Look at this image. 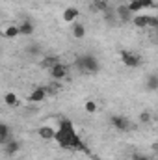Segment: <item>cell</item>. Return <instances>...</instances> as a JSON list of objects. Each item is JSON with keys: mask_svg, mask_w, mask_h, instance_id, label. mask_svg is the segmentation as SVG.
<instances>
[{"mask_svg": "<svg viewBox=\"0 0 158 160\" xmlns=\"http://www.w3.org/2000/svg\"><path fill=\"white\" fill-rule=\"evenodd\" d=\"M17 28H19V36H32V34H34V30H36L34 22H32V21H28V19H24Z\"/></svg>", "mask_w": 158, "mask_h": 160, "instance_id": "8", "label": "cell"}, {"mask_svg": "<svg viewBox=\"0 0 158 160\" xmlns=\"http://www.w3.org/2000/svg\"><path fill=\"white\" fill-rule=\"evenodd\" d=\"M2 36H4L6 39H17V38H19V28H17L15 24H9V26H6V28L2 30Z\"/></svg>", "mask_w": 158, "mask_h": 160, "instance_id": "14", "label": "cell"}, {"mask_svg": "<svg viewBox=\"0 0 158 160\" xmlns=\"http://www.w3.org/2000/svg\"><path fill=\"white\" fill-rule=\"evenodd\" d=\"M73 38L75 39H84L86 38V26L82 22H73Z\"/></svg>", "mask_w": 158, "mask_h": 160, "instance_id": "15", "label": "cell"}, {"mask_svg": "<svg viewBox=\"0 0 158 160\" xmlns=\"http://www.w3.org/2000/svg\"><path fill=\"white\" fill-rule=\"evenodd\" d=\"M106 8H108V2H106V0H93V2H91V11L102 13Z\"/></svg>", "mask_w": 158, "mask_h": 160, "instance_id": "20", "label": "cell"}, {"mask_svg": "<svg viewBox=\"0 0 158 160\" xmlns=\"http://www.w3.org/2000/svg\"><path fill=\"white\" fill-rule=\"evenodd\" d=\"M134 26H138V28H147V22H149V15H136V17H132V21H130Z\"/></svg>", "mask_w": 158, "mask_h": 160, "instance_id": "16", "label": "cell"}, {"mask_svg": "<svg viewBox=\"0 0 158 160\" xmlns=\"http://www.w3.org/2000/svg\"><path fill=\"white\" fill-rule=\"evenodd\" d=\"M43 88H45L47 97H54V95L60 91V86H58V84H54V82H52V84H48V86H43Z\"/></svg>", "mask_w": 158, "mask_h": 160, "instance_id": "21", "label": "cell"}, {"mask_svg": "<svg viewBox=\"0 0 158 160\" xmlns=\"http://www.w3.org/2000/svg\"><path fill=\"white\" fill-rule=\"evenodd\" d=\"M41 52H43V50H41V45H37V43L26 47V54H28V56H41Z\"/></svg>", "mask_w": 158, "mask_h": 160, "instance_id": "23", "label": "cell"}, {"mask_svg": "<svg viewBox=\"0 0 158 160\" xmlns=\"http://www.w3.org/2000/svg\"><path fill=\"white\" fill-rule=\"evenodd\" d=\"M75 65L78 67V71L82 73H89V75H95L101 71V62L93 56V54H82L75 60Z\"/></svg>", "mask_w": 158, "mask_h": 160, "instance_id": "2", "label": "cell"}, {"mask_svg": "<svg viewBox=\"0 0 158 160\" xmlns=\"http://www.w3.org/2000/svg\"><path fill=\"white\" fill-rule=\"evenodd\" d=\"M132 160H153L151 157H147V155H140V153H134L132 155Z\"/></svg>", "mask_w": 158, "mask_h": 160, "instance_id": "27", "label": "cell"}, {"mask_svg": "<svg viewBox=\"0 0 158 160\" xmlns=\"http://www.w3.org/2000/svg\"><path fill=\"white\" fill-rule=\"evenodd\" d=\"M119 58H121V62H123L125 67L136 69V67L141 65V56L136 54V52H132V50H121L119 52Z\"/></svg>", "mask_w": 158, "mask_h": 160, "instance_id": "3", "label": "cell"}, {"mask_svg": "<svg viewBox=\"0 0 158 160\" xmlns=\"http://www.w3.org/2000/svg\"><path fill=\"white\" fill-rule=\"evenodd\" d=\"M130 2H136V0H128V4H130Z\"/></svg>", "mask_w": 158, "mask_h": 160, "instance_id": "28", "label": "cell"}, {"mask_svg": "<svg viewBox=\"0 0 158 160\" xmlns=\"http://www.w3.org/2000/svg\"><path fill=\"white\" fill-rule=\"evenodd\" d=\"M54 142L62 147V149H67V151H84V153H89L84 140L78 136L75 125L71 119H60L58 127L54 128Z\"/></svg>", "mask_w": 158, "mask_h": 160, "instance_id": "1", "label": "cell"}, {"mask_svg": "<svg viewBox=\"0 0 158 160\" xmlns=\"http://www.w3.org/2000/svg\"><path fill=\"white\" fill-rule=\"evenodd\" d=\"M84 110H86L87 114H95V112L99 110V104H97L95 101H91V99H89V101H86V102H84Z\"/></svg>", "mask_w": 158, "mask_h": 160, "instance_id": "22", "label": "cell"}, {"mask_svg": "<svg viewBox=\"0 0 158 160\" xmlns=\"http://www.w3.org/2000/svg\"><path fill=\"white\" fill-rule=\"evenodd\" d=\"M4 102H6L7 106H17V104H19V97H17V93L7 91V93L4 95Z\"/></svg>", "mask_w": 158, "mask_h": 160, "instance_id": "19", "label": "cell"}, {"mask_svg": "<svg viewBox=\"0 0 158 160\" xmlns=\"http://www.w3.org/2000/svg\"><path fill=\"white\" fill-rule=\"evenodd\" d=\"M147 26H151V28H158V19L155 15H149V22H147Z\"/></svg>", "mask_w": 158, "mask_h": 160, "instance_id": "26", "label": "cell"}, {"mask_svg": "<svg viewBox=\"0 0 158 160\" xmlns=\"http://www.w3.org/2000/svg\"><path fill=\"white\" fill-rule=\"evenodd\" d=\"M7 140H11V128L7 123L0 121V145H4Z\"/></svg>", "mask_w": 158, "mask_h": 160, "instance_id": "11", "label": "cell"}, {"mask_svg": "<svg viewBox=\"0 0 158 160\" xmlns=\"http://www.w3.org/2000/svg\"><path fill=\"white\" fill-rule=\"evenodd\" d=\"M102 19L106 21V24H110V26H112V24L117 21V17H116V9H114L112 6H108V8L102 11Z\"/></svg>", "mask_w": 158, "mask_h": 160, "instance_id": "13", "label": "cell"}, {"mask_svg": "<svg viewBox=\"0 0 158 160\" xmlns=\"http://www.w3.org/2000/svg\"><path fill=\"white\" fill-rule=\"evenodd\" d=\"M37 134H39L41 140H45V142H52V140H54V128H52V127H48V125L39 127Z\"/></svg>", "mask_w": 158, "mask_h": 160, "instance_id": "10", "label": "cell"}, {"mask_svg": "<svg viewBox=\"0 0 158 160\" xmlns=\"http://www.w3.org/2000/svg\"><path fill=\"white\" fill-rule=\"evenodd\" d=\"M145 88H147L149 91H156V89H158V75H156V73H151V75L147 77Z\"/></svg>", "mask_w": 158, "mask_h": 160, "instance_id": "17", "label": "cell"}, {"mask_svg": "<svg viewBox=\"0 0 158 160\" xmlns=\"http://www.w3.org/2000/svg\"><path fill=\"white\" fill-rule=\"evenodd\" d=\"M138 6L141 9H147V8H155V0H138Z\"/></svg>", "mask_w": 158, "mask_h": 160, "instance_id": "24", "label": "cell"}, {"mask_svg": "<svg viewBox=\"0 0 158 160\" xmlns=\"http://www.w3.org/2000/svg\"><path fill=\"white\" fill-rule=\"evenodd\" d=\"M21 151V142H17V140H7L6 143H4V153L7 155V157H13V155H17Z\"/></svg>", "mask_w": 158, "mask_h": 160, "instance_id": "7", "label": "cell"}, {"mask_svg": "<svg viewBox=\"0 0 158 160\" xmlns=\"http://www.w3.org/2000/svg\"><path fill=\"white\" fill-rule=\"evenodd\" d=\"M47 99V93H45V88H34L32 93L28 95V101L30 102H43Z\"/></svg>", "mask_w": 158, "mask_h": 160, "instance_id": "9", "label": "cell"}, {"mask_svg": "<svg viewBox=\"0 0 158 160\" xmlns=\"http://www.w3.org/2000/svg\"><path fill=\"white\" fill-rule=\"evenodd\" d=\"M116 17H117L121 22H130L134 15H132V11L126 8V4H121V6L116 8Z\"/></svg>", "mask_w": 158, "mask_h": 160, "instance_id": "6", "label": "cell"}, {"mask_svg": "<svg viewBox=\"0 0 158 160\" xmlns=\"http://www.w3.org/2000/svg\"><path fill=\"white\" fill-rule=\"evenodd\" d=\"M48 73H50V77H52L54 80H63L65 77H67L69 69H67V65H65V63L58 62L54 67H50V69H48Z\"/></svg>", "mask_w": 158, "mask_h": 160, "instance_id": "5", "label": "cell"}, {"mask_svg": "<svg viewBox=\"0 0 158 160\" xmlns=\"http://www.w3.org/2000/svg\"><path fill=\"white\" fill-rule=\"evenodd\" d=\"M63 21L65 22H75L77 19H78V9L77 8H67V9H63Z\"/></svg>", "mask_w": 158, "mask_h": 160, "instance_id": "12", "label": "cell"}, {"mask_svg": "<svg viewBox=\"0 0 158 160\" xmlns=\"http://www.w3.org/2000/svg\"><path fill=\"white\" fill-rule=\"evenodd\" d=\"M110 123H112V127L119 130V132H128V130H132L134 128V125H132V121L128 119V118H125V116H112L110 118Z\"/></svg>", "mask_w": 158, "mask_h": 160, "instance_id": "4", "label": "cell"}, {"mask_svg": "<svg viewBox=\"0 0 158 160\" xmlns=\"http://www.w3.org/2000/svg\"><path fill=\"white\" fill-rule=\"evenodd\" d=\"M58 62H60V60H58L56 56H45V58L39 62V65L43 67V69H47V71H48V69H50V67H54Z\"/></svg>", "mask_w": 158, "mask_h": 160, "instance_id": "18", "label": "cell"}, {"mask_svg": "<svg viewBox=\"0 0 158 160\" xmlns=\"http://www.w3.org/2000/svg\"><path fill=\"white\" fill-rule=\"evenodd\" d=\"M140 123H143V125H147V123H151V114H149L147 110L140 114Z\"/></svg>", "mask_w": 158, "mask_h": 160, "instance_id": "25", "label": "cell"}]
</instances>
